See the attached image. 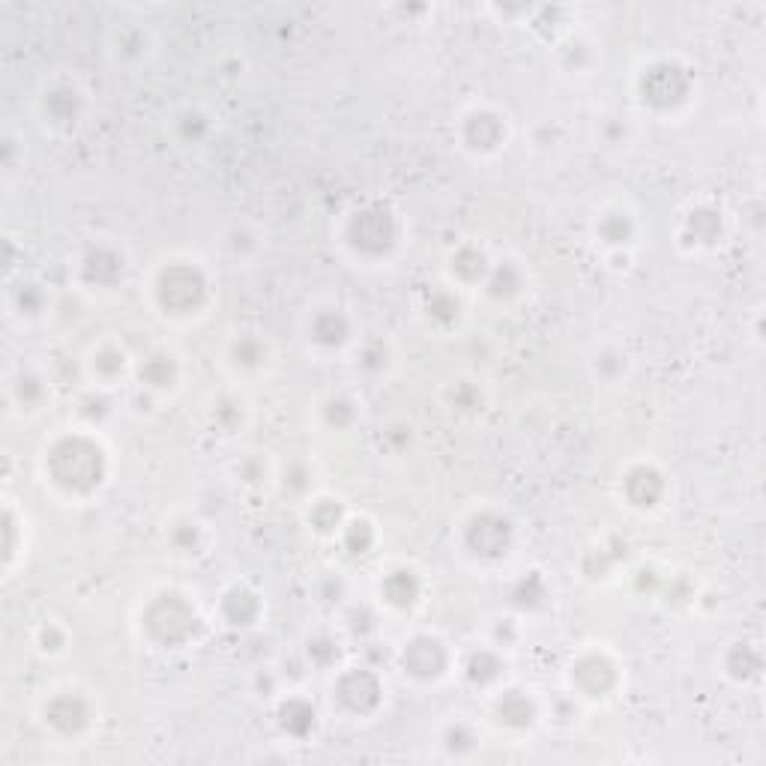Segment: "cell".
<instances>
[{"mask_svg": "<svg viewBox=\"0 0 766 766\" xmlns=\"http://www.w3.org/2000/svg\"><path fill=\"white\" fill-rule=\"evenodd\" d=\"M694 90H698V81H694L692 66L671 61V58L653 61L638 75V102L641 108L659 117H674L682 108H689Z\"/></svg>", "mask_w": 766, "mask_h": 766, "instance_id": "3", "label": "cell"}, {"mask_svg": "<svg viewBox=\"0 0 766 766\" xmlns=\"http://www.w3.org/2000/svg\"><path fill=\"white\" fill-rule=\"evenodd\" d=\"M114 51L120 61L141 63L150 54V34L144 27H124V30H117Z\"/></svg>", "mask_w": 766, "mask_h": 766, "instance_id": "40", "label": "cell"}, {"mask_svg": "<svg viewBox=\"0 0 766 766\" xmlns=\"http://www.w3.org/2000/svg\"><path fill=\"white\" fill-rule=\"evenodd\" d=\"M515 548V524L500 509L473 512L461 527V551L483 566H497L512 557Z\"/></svg>", "mask_w": 766, "mask_h": 766, "instance_id": "7", "label": "cell"}, {"mask_svg": "<svg viewBox=\"0 0 766 766\" xmlns=\"http://www.w3.org/2000/svg\"><path fill=\"white\" fill-rule=\"evenodd\" d=\"M318 417H321L327 432L345 434L362 420V408H359V401L350 393H330L318 405Z\"/></svg>", "mask_w": 766, "mask_h": 766, "instance_id": "29", "label": "cell"}, {"mask_svg": "<svg viewBox=\"0 0 766 766\" xmlns=\"http://www.w3.org/2000/svg\"><path fill=\"white\" fill-rule=\"evenodd\" d=\"M425 315H429V321H432L434 327L449 330V327H456V323L461 321V299H458V294L452 288L437 284V288L429 291V297H425Z\"/></svg>", "mask_w": 766, "mask_h": 766, "instance_id": "32", "label": "cell"}, {"mask_svg": "<svg viewBox=\"0 0 766 766\" xmlns=\"http://www.w3.org/2000/svg\"><path fill=\"white\" fill-rule=\"evenodd\" d=\"M446 398H449V408L458 410V413H476V410H483L485 405L483 390L473 381H456L449 386Z\"/></svg>", "mask_w": 766, "mask_h": 766, "instance_id": "45", "label": "cell"}, {"mask_svg": "<svg viewBox=\"0 0 766 766\" xmlns=\"http://www.w3.org/2000/svg\"><path fill=\"white\" fill-rule=\"evenodd\" d=\"M225 248L231 252V258L248 260L260 252V237L252 228H246V225H237V228H231L225 234Z\"/></svg>", "mask_w": 766, "mask_h": 766, "instance_id": "46", "label": "cell"}, {"mask_svg": "<svg viewBox=\"0 0 766 766\" xmlns=\"http://www.w3.org/2000/svg\"><path fill=\"white\" fill-rule=\"evenodd\" d=\"M441 749L456 761H464L470 754H476L480 749V730L470 725L468 718H452L444 730H441Z\"/></svg>", "mask_w": 766, "mask_h": 766, "instance_id": "31", "label": "cell"}, {"mask_svg": "<svg viewBox=\"0 0 766 766\" xmlns=\"http://www.w3.org/2000/svg\"><path fill=\"white\" fill-rule=\"evenodd\" d=\"M491 267H495V260L488 258V252L483 246H473V243L458 246L446 260L449 279L461 288H483Z\"/></svg>", "mask_w": 766, "mask_h": 766, "instance_id": "24", "label": "cell"}, {"mask_svg": "<svg viewBox=\"0 0 766 766\" xmlns=\"http://www.w3.org/2000/svg\"><path fill=\"white\" fill-rule=\"evenodd\" d=\"M132 371H136V359H129L126 347L117 345V342H105V345H100L87 357V374L93 381L90 386L114 390Z\"/></svg>", "mask_w": 766, "mask_h": 766, "instance_id": "21", "label": "cell"}, {"mask_svg": "<svg viewBox=\"0 0 766 766\" xmlns=\"http://www.w3.org/2000/svg\"><path fill=\"white\" fill-rule=\"evenodd\" d=\"M306 342L321 354H342L357 342V323L342 306H321L306 321Z\"/></svg>", "mask_w": 766, "mask_h": 766, "instance_id": "12", "label": "cell"}, {"mask_svg": "<svg viewBox=\"0 0 766 766\" xmlns=\"http://www.w3.org/2000/svg\"><path fill=\"white\" fill-rule=\"evenodd\" d=\"M764 671V653L752 641H733L722 653V674L737 686H749L761 677Z\"/></svg>", "mask_w": 766, "mask_h": 766, "instance_id": "25", "label": "cell"}, {"mask_svg": "<svg viewBox=\"0 0 766 766\" xmlns=\"http://www.w3.org/2000/svg\"><path fill=\"white\" fill-rule=\"evenodd\" d=\"M260 617H264V599L255 587L240 582L225 587L219 596V620L225 629L248 631L258 626Z\"/></svg>", "mask_w": 766, "mask_h": 766, "instance_id": "17", "label": "cell"}, {"mask_svg": "<svg viewBox=\"0 0 766 766\" xmlns=\"http://www.w3.org/2000/svg\"><path fill=\"white\" fill-rule=\"evenodd\" d=\"M393 366V350L383 339H369L362 342L357 350V369L366 374V378H381L386 374Z\"/></svg>", "mask_w": 766, "mask_h": 766, "instance_id": "38", "label": "cell"}, {"mask_svg": "<svg viewBox=\"0 0 766 766\" xmlns=\"http://www.w3.org/2000/svg\"><path fill=\"white\" fill-rule=\"evenodd\" d=\"M126 270H129V260H126L124 248L114 246V243H105V240L90 243L81 252V258H78V279L87 288L112 291V288L124 282Z\"/></svg>", "mask_w": 766, "mask_h": 766, "instance_id": "13", "label": "cell"}, {"mask_svg": "<svg viewBox=\"0 0 766 766\" xmlns=\"http://www.w3.org/2000/svg\"><path fill=\"white\" fill-rule=\"evenodd\" d=\"M42 722L61 740H81L97 725V704L85 692H54L42 706Z\"/></svg>", "mask_w": 766, "mask_h": 766, "instance_id": "10", "label": "cell"}, {"mask_svg": "<svg viewBox=\"0 0 766 766\" xmlns=\"http://www.w3.org/2000/svg\"><path fill=\"white\" fill-rule=\"evenodd\" d=\"M168 542H171L174 554L199 557L204 554L207 531H204V524L195 519H177L171 527H168Z\"/></svg>", "mask_w": 766, "mask_h": 766, "instance_id": "35", "label": "cell"}, {"mask_svg": "<svg viewBox=\"0 0 766 766\" xmlns=\"http://www.w3.org/2000/svg\"><path fill=\"white\" fill-rule=\"evenodd\" d=\"M136 381L138 386L150 393V396H165V393H174L180 386V378H183V366L180 359L171 350L165 347H156L150 350L141 359H136Z\"/></svg>", "mask_w": 766, "mask_h": 766, "instance_id": "16", "label": "cell"}, {"mask_svg": "<svg viewBox=\"0 0 766 766\" xmlns=\"http://www.w3.org/2000/svg\"><path fill=\"white\" fill-rule=\"evenodd\" d=\"M347 599V584L342 582V575L327 572L321 582H318V602L327 608H342Z\"/></svg>", "mask_w": 766, "mask_h": 766, "instance_id": "48", "label": "cell"}, {"mask_svg": "<svg viewBox=\"0 0 766 766\" xmlns=\"http://www.w3.org/2000/svg\"><path fill=\"white\" fill-rule=\"evenodd\" d=\"M174 138L180 141V144H201L204 138L210 136V117L201 112V108H195V105H186V108H180V112L174 114Z\"/></svg>", "mask_w": 766, "mask_h": 766, "instance_id": "36", "label": "cell"}, {"mask_svg": "<svg viewBox=\"0 0 766 766\" xmlns=\"http://www.w3.org/2000/svg\"><path fill=\"white\" fill-rule=\"evenodd\" d=\"M276 725L284 737L303 742L318 728V710L309 698H303L299 692H288L276 704Z\"/></svg>", "mask_w": 766, "mask_h": 766, "instance_id": "23", "label": "cell"}, {"mask_svg": "<svg viewBox=\"0 0 766 766\" xmlns=\"http://www.w3.org/2000/svg\"><path fill=\"white\" fill-rule=\"evenodd\" d=\"M422 593H425V582L420 578V572L410 566L390 569L381 578V587H378L383 605L390 611H398V614H408V611L420 605Z\"/></svg>", "mask_w": 766, "mask_h": 766, "instance_id": "20", "label": "cell"}, {"mask_svg": "<svg viewBox=\"0 0 766 766\" xmlns=\"http://www.w3.org/2000/svg\"><path fill=\"white\" fill-rule=\"evenodd\" d=\"M345 631L354 641L366 643L378 635V617L369 605H350L345 611Z\"/></svg>", "mask_w": 766, "mask_h": 766, "instance_id": "44", "label": "cell"}, {"mask_svg": "<svg viewBox=\"0 0 766 766\" xmlns=\"http://www.w3.org/2000/svg\"><path fill=\"white\" fill-rule=\"evenodd\" d=\"M524 284H527V276L521 270L515 260H500L491 267L488 279L483 282V294L497 306L503 303H512L524 294Z\"/></svg>", "mask_w": 766, "mask_h": 766, "instance_id": "28", "label": "cell"}, {"mask_svg": "<svg viewBox=\"0 0 766 766\" xmlns=\"http://www.w3.org/2000/svg\"><path fill=\"white\" fill-rule=\"evenodd\" d=\"M225 359L237 374H260L270 366V345L255 333H237L225 350Z\"/></svg>", "mask_w": 766, "mask_h": 766, "instance_id": "26", "label": "cell"}, {"mask_svg": "<svg viewBox=\"0 0 766 766\" xmlns=\"http://www.w3.org/2000/svg\"><path fill=\"white\" fill-rule=\"evenodd\" d=\"M461 677L473 686V689H483V692H495L507 680V655L503 650H497L495 643H485L470 650L461 659Z\"/></svg>", "mask_w": 766, "mask_h": 766, "instance_id": "19", "label": "cell"}, {"mask_svg": "<svg viewBox=\"0 0 766 766\" xmlns=\"http://www.w3.org/2000/svg\"><path fill=\"white\" fill-rule=\"evenodd\" d=\"M396 665L408 680L420 682V686H432V682L449 677V671L456 667V655H452L449 643L441 635L417 631L398 647Z\"/></svg>", "mask_w": 766, "mask_h": 766, "instance_id": "8", "label": "cell"}, {"mask_svg": "<svg viewBox=\"0 0 766 766\" xmlns=\"http://www.w3.org/2000/svg\"><path fill=\"white\" fill-rule=\"evenodd\" d=\"M75 413L78 420L85 422V429H100L102 422L108 420L114 413V398L112 390H102V386H90L78 396V405H75Z\"/></svg>", "mask_w": 766, "mask_h": 766, "instance_id": "33", "label": "cell"}, {"mask_svg": "<svg viewBox=\"0 0 766 766\" xmlns=\"http://www.w3.org/2000/svg\"><path fill=\"white\" fill-rule=\"evenodd\" d=\"M282 682L284 677L276 667H258V674H255V692H258V698H272V694H279Z\"/></svg>", "mask_w": 766, "mask_h": 766, "instance_id": "51", "label": "cell"}, {"mask_svg": "<svg viewBox=\"0 0 766 766\" xmlns=\"http://www.w3.org/2000/svg\"><path fill=\"white\" fill-rule=\"evenodd\" d=\"M545 599H548V584H545L539 572H527L512 587V605L521 608V611H533V608L542 605Z\"/></svg>", "mask_w": 766, "mask_h": 766, "instance_id": "41", "label": "cell"}, {"mask_svg": "<svg viewBox=\"0 0 766 766\" xmlns=\"http://www.w3.org/2000/svg\"><path fill=\"white\" fill-rule=\"evenodd\" d=\"M491 718L500 730L507 733H524L533 730L542 718V706L531 692L519 686H500L491 694Z\"/></svg>", "mask_w": 766, "mask_h": 766, "instance_id": "14", "label": "cell"}, {"mask_svg": "<svg viewBox=\"0 0 766 766\" xmlns=\"http://www.w3.org/2000/svg\"><path fill=\"white\" fill-rule=\"evenodd\" d=\"M345 246L362 260H386L401 243V219L393 207L369 201L345 219Z\"/></svg>", "mask_w": 766, "mask_h": 766, "instance_id": "4", "label": "cell"}, {"mask_svg": "<svg viewBox=\"0 0 766 766\" xmlns=\"http://www.w3.org/2000/svg\"><path fill=\"white\" fill-rule=\"evenodd\" d=\"M18 393H22V401H25L27 410H37L46 401V396H49V383H46V378H39L37 371H25L18 378Z\"/></svg>", "mask_w": 766, "mask_h": 766, "instance_id": "47", "label": "cell"}, {"mask_svg": "<svg viewBox=\"0 0 766 766\" xmlns=\"http://www.w3.org/2000/svg\"><path fill=\"white\" fill-rule=\"evenodd\" d=\"M728 234L725 225V213L718 210L716 204H694L692 210L682 216L680 240L682 246L704 252V248H716Z\"/></svg>", "mask_w": 766, "mask_h": 766, "instance_id": "18", "label": "cell"}, {"mask_svg": "<svg viewBox=\"0 0 766 766\" xmlns=\"http://www.w3.org/2000/svg\"><path fill=\"white\" fill-rule=\"evenodd\" d=\"M25 288H27V294H34V297L39 294V284H25ZM42 309H46L42 303H34V299H27V306H25V311H22V315H27V318H34V315H39Z\"/></svg>", "mask_w": 766, "mask_h": 766, "instance_id": "53", "label": "cell"}, {"mask_svg": "<svg viewBox=\"0 0 766 766\" xmlns=\"http://www.w3.org/2000/svg\"><path fill=\"white\" fill-rule=\"evenodd\" d=\"M566 680L578 701H608L623 686V667L608 650H584L572 659Z\"/></svg>", "mask_w": 766, "mask_h": 766, "instance_id": "9", "label": "cell"}, {"mask_svg": "<svg viewBox=\"0 0 766 766\" xmlns=\"http://www.w3.org/2000/svg\"><path fill=\"white\" fill-rule=\"evenodd\" d=\"M150 297L162 318L195 321L213 303L210 272L199 260H165L150 282Z\"/></svg>", "mask_w": 766, "mask_h": 766, "instance_id": "2", "label": "cell"}, {"mask_svg": "<svg viewBox=\"0 0 766 766\" xmlns=\"http://www.w3.org/2000/svg\"><path fill=\"white\" fill-rule=\"evenodd\" d=\"M383 441L390 444L393 452H401V449L410 446V441H413V429H410L408 422H393V425L383 432Z\"/></svg>", "mask_w": 766, "mask_h": 766, "instance_id": "52", "label": "cell"}, {"mask_svg": "<svg viewBox=\"0 0 766 766\" xmlns=\"http://www.w3.org/2000/svg\"><path fill=\"white\" fill-rule=\"evenodd\" d=\"M46 473L66 500H90L108 483L112 458L93 429H78L51 444L46 452Z\"/></svg>", "mask_w": 766, "mask_h": 766, "instance_id": "1", "label": "cell"}, {"mask_svg": "<svg viewBox=\"0 0 766 766\" xmlns=\"http://www.w3.org/2000/svg\"><path fill=\"white\" fill-rule=\"evenodd\" d=\"M141 626L153 647L159 650H183L186 643L195 641L201 629V617L195 605L177 590H162L150 599L148 611L141 614Z\"/></svg>", "mask_w": 766, "mask_h": 766, "instance_id": "5", "label": "cell"}, {"mask_svg": "<svg viewBox=\"0 0 766 766\" xmlns=\"http://www.w3.org/2000/svg\"><path fill=\"white\" fill-rule=\"evenodd\" d=\"M620 495L626 497V507L638 512L659 509L667 495V476L650 461H635L620 476Z\"/></svg>", "mask_w": 766, "mask_h": 766, "instance_id": "15", "label": "cell"}, {"mask_svg": "<svg viewBox=\"0 0 766 766\" xmlns=\"http://www.w3.org/2000/svg\"><path fill=\"white\" fill-rule=\"evenodd\" d=\"M342 655H345V647H342V638L335 631H315L303 643V662H306V667L333 671L342 662Z\"/></svg>", "mask_w": 766, "mask_h": 766, "instance_id": "30", "label": "cell"}, {"mask_svg": "<svg viewBox=\"0 0 766 766\" xmlns=\"http://www.w3.org/2000/svg\"><path fill=\"white\" fill-rule=\"evenodd\" d=\"M458 141L473 156H495L507 148L509 124L495 108H470L458 124Z\"/></svg>", "mask_w": 766, "mask_h": 766, "instance_id": "11", "label": "cell"}, {"mask_svg": "<svg viewBox=\"0 0 766 766\" xmlns=\"http://www.w3.org/2000/svg\"><path fill=\"white\" fill-rule=\"evenodd\" d=\"M66 643H69V638H66V629H61L58 623H46V626L39 629L37 647L46 655L63 653V650H66Z\"/></svg>", "mask_w": 766, "mask_h": 766, "instance_id": "50", "label": "cell"}, {"mask_svg": "<svg viewBox=\"0 0 766 766\" xmlns=\"http://www.w3.org/2000/svg\"><path fill=\"white\" fill-rule=\"evenodd\" d=\"M386 701V682L374 665L339 667L333 686H330V704L339 716L350 722H366Z\"/></svg>", "mask_w": 766, "mask_h": 766, "instance_id": "6", "label": "cell"}, {"mask_svg": "<svg viewBox=\"0 0 766 766\" xmlns=\"http://www.w3.org/2000/svg\"><path fill=\"white\" fill-rule=\"evenodd\" d=\"M237 476H240V483L248 485V488H258V485H264L270 480V468H267V461L260 456H246L237 464Z\"/></svg>", "mask_w": 766, "mask_h": 766, "instance_id": "49", "label": "cell"}, {"mask_svg": "<svg viewBox=\"0 0 766 766\" xmlns=\"http://www.w3.org/2000/svg\"><path fill=\"white\" fill-rule=\"evenodd\" d=\"M593 374L599 381L605 383H617L620 378L629 374V357L620 350V347H602L599 354L593 357Z\"/></svg>", "mask_w": 766, "mask_h": 766, "instance_id": "43", "label": "cell"}, {"mask_svg": "<svg viewBox=\"0 0 766 766\" xmlns=\"http://www.w3.org/2000/svg\"><path fill=\"white\" fill-rule=\"evenodd\" d=\"M593 237L599 246L611 248V252L631 248L638 240V219L626 207H605L602 213H596Z\"/></svg>", "mask_w": 766, "mask_h": 766, "instance_id": "22", "label": "cell"}, {"mask_svg": "<svg viewBox=\"0 0 766 766\" xmlns=\"http://www.w3.org/2000/svg\"><path fill=\"white\" fill-rule=\"evenodd\" d=\"M210 420L219 432L234 434L237 429L243 425V420H246V408H243V401H240V398L219 396V398H213Z\"/></svg>", "mask_w": 766, "mask_h": 766, "instance_id": "42", "label": "cell"}, {"mask_svg": "<svg viewBox=\"0 0 766 766\" xmlns=\"http://www.w3.org/2000/svg\"><path fill=\"white\" fill-rule=\"evenodd\" d=\"M42 112L54 126H75L85 114V93L69 81L54 85L42 97Z\"/></svg>", "mask_w": 766, "mask_h": 766, "instance_id": "27", "label": "cell"}, {"mask_svg": "<svg viewBox=\"0 0 766 766\" xmlns=\"http://www.w3.org/2000/svg\"><path fill=\"white\" fill-rule=\"evenodd\" d=\"M350 519L342 507V500H333V497H318V500H309V524L311 531L321 533V536H339L345 521Z\"/></svg>", "mask_w": 766, "mask_h": 766, "instance_id": "34", "label": "cell"}, {"mask_svg": "<svg viewBox=\"0 0 766 766\" xmlns=\"http://www.w3.org/2000/svg\"><path fill=\"white\" fill-rule=\"evenodd\" d=\"M339 542L345 545L350 557H369L374 551V545H378V531H374V524L369 519L350 515L342 533H339Z\"/></svg>", "mask_w": 766, "mask_h": 766, "instance_id": "37", "label": "cell"}, {"mask_svg": "<svg viewBox=\"0 0 766 766\" xmlns=\"http://www.w3.org/2000/svg\"><path fill=\"white\" fill-rule=\"evenodd\" d=\"M279 485H282V495L306 500L315 488V470L306 461H288V468L279 473Z\"/></svg>", "mask_w": 766, "mask_h": 766, "instance_id": "39", "label": "cell"}]
</instances>
